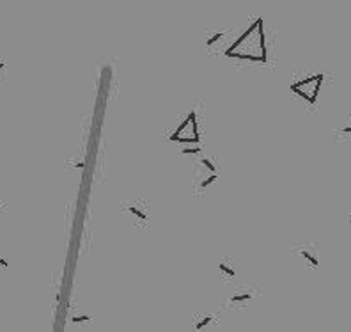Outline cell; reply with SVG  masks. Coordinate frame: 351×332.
Here are the masks:
<instances>
[{
	"mask_svg": "<svg viewBox=\"0 0 351 332\" xmlns=\"http://www.w3.org/2000/svg\"><path fill=\"white\" fill-rule=\"evenodd\" d=\"M226 56L236 61H245L252 64H266V36H264V25L262 20H255L254 25L247 29L243 36H240L229 48Z\"/></svg>",
	"mask_w": 351,
	"mask_h": 332,
	"instance_id": "6da1fadb",
	"label": "cell"
},
{
	"mask_svg": "<svg viewBox=\"0 0 351 332\" xmlns=\"http://www.w3.org/2000/svg\"><path fill=\"white\" fill-rule=\"evenodd\" d=\"M217 180L218 165L215 163V160L209 156H200L195 162V169H193V194L202 196L207 187H211Z\"/></svg>",
	"mask_w": 351,
	"mask_h": 332,
	"instance_id": "7a4b0ae2",
	"label": "cell"
},
{
	"mask_svg": "<svg viewBox=\"0 0 351 332\" xmlns=\"http://www.w3.org/2000/svg\"><path fill=\"white\" fill-rule=\"evenodd\" d=\"M323 78H325L323 73H316V75H312V77H307L298 82H293L291 91L295 92L296 96L303 98L309 105H316L319 89H321V84H323Z\"/></svg>",
	"mask_w": 351,
	"mask_h": 332,
	"instance_id": "3957f363",
	"label": "cell"
},
{
	"mask_svg": "<svg viewBox=\"0 0 351 332\" xmlns=\"http://www.w3.org/2000/svg\"><path fill=\"white\" fill-rule=\"evenodd\" d=\"M149 201L144 197H138V199H131L122 203L121 210L124 213H128L131 217V220L135 222V226L138 228H148L149 226Z\"/></svg>",
	"mask_w": 351,
	"mask_h": 332,
	"instance_id": "277c9868",
	"label": "cell"
},
{
	"mask_svg": "<svg viewBox=\"0 0 351 332\" xmlns=\"http://www.w3.org/2000/svg\"><path fill=\"white\" fill-rule=\"evenodd\" d=\"M170 140H174V142H186V144H197V142H199V128H197L195 112L186 116V119L181 123V126L174 132Z\"/></svg>",
	"mask_w": 351,
	"mask_h": 332,
	"instance_id": "5b68a950",
	"label": "cell"
},
{
	"mask_svg": "<svg viewBox=\"0 0 351 332\" xmlns=\"http://www.w3.org/2000/svg\"><path fill=\"white\" fill-rule=\"evenodd\" d=\"M259 288L255 286H250V284H241V286H236V290L233 292V295L226 300V306L231 307V309H245L252 300L255 299Z\"/></svg>",
	"mask_w": 351,
	"mask_h": 332,
	"instance_id": "8992f818",
	"label": "cell"
},
{
	"mask_svg": "<svg viewBox=\"0 0 351 332\" xmlns=\"http://www.w3.org/2000/svg\"><path fill=\"white\" fill-rule=\"evenodd\" d=\"M293 252L298 256L302 261H305L307 266L311 268H318L319 266V258H318V245L312 242H298L293 247Z\"/></svg>",
	"mask_w": 351,
	"mask_h": 332,
	"instance_id": "52a82bcc",
	"label": "cell"
},
{
	"mask_svg": "<svg viewBox=\"0 0 351 332\" xmlns=\"http://www.w3.org/2000/svg\"><path fill=\"white\" fill-rule=\"evenodd\" d=\"M218 270H220V279L224 283H231L236 277V265H234V259L231 256H224L218 263Z\"/></svg>",
	"mask_w": 351,
	"mask_h": 332,
	"instance_id": "ba28073f",
	"label": "cell"
},
{
	"mask_svg": "<svg viewBox=\"0 0 351 332\" xmlns=\"http://www.w3.org/2000/svg\"><path fill=\"white\" fill-rule=\"evenodd\" d=\"M211 321H213V316L207 313H202V314H197L195 318H193V323H192V328L193 332H204L206 330V327H209Z\"/></svg>",
	"mask_w": 351,
	"mask_h": 332,
	"instance_id": "9c48e42d",
	"label": "cell"
},
{
	"mask_svg": "<svg viewBox=\"0 0 351 332\" xmlns=\"http://www.w3.org/2000/svg\"><path fill=\"white\" fill-rule=\"evenodd\" d=\"M231 30H220V32H215L213 36H209L207 37V41H206V46L209 50H215V48H220L224 44V41L227 39V34H229Z\"/></svg>",
	"mask_w": 351,
	"mask_h": 332,
	"instance_id": "30bf717a",
	"label": "cell"
},
{
	"mask_svg": "<svg viewBox=\"0 0 351 332\" xmlns=\"http://www.w3.org/2000/svg\"><path fill=\"white\" fill-rule=\"evenodd\" d=\"M8 80V61L0 57V84Z\"/></svg>",
	"mask_w": 351,
	"mask_h": 332,
	"instance_id": "8fae6325",
	"label": "cell"
},
{
	"mask_svg": "<svg viewBox=\"0 0 351 332\" xmlns=\"http://www.w3.org/2000/svg\"><path fill=\"white\" fill-rule=\"evenodd\" d=\"M335 135L337 137H340V135H346V137H349L351 135V118L347 119V123L344 126H340L339 130L335 132Z\"/></svg>",
	"mask_w": 351,
	"mask_h": 332,
	"instance_id": "7c38bea8",
	"label": "cell"
},
{
	"mask_svg": "<svg viewBox=\"0 0 351 332\" xmlns=\"http://www.w3.org/2000/svg\"><path fill=\"white\" fill-rule=\"evenodd\" d=\"M0 268H8V259L4 256H0Z\"/></svg>",
	"mask_w": 351,
	"mask_h": 332,
	"instance_id": "4fadbf2b",
	"label": "cell"
},
{
	"mask_svg": "<svg viewBox=\"0 0 351 332\" xmlns=\"http://www.w3.org/2000/svg\"><path fill=\"white\" fill-rule=\"evenodd\" d=\"M85 320H89V316H75L73 318L75 323H80V321H85Z\"/></svg>",
	"mask_w": 351,
	"mask_h": 332,
	"instance_id": "5bb4252c",
	"label": "cell"
},
{
	"mask_svg": "<svg viewBox=\"0 0 351 332\" xmlns=\"http://www.w3.org/2000/svg\"><path fill=\"white\" fill-rule=\"evenodd\" d=\"M2 208H4V204H2V203H0V210H2Z\"/></svg>",
	"mask_w": 351,
	"mask_h": 332,
	"instance_id": "9a60e30c",
	"label": "cell"
}]
</instances>
